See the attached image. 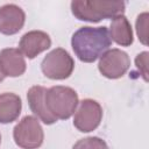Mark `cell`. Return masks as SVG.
I'll return each instance as SVG.
<instances>
[{
    "instance_id": "6da1fadb",
    "label": "cell",
    "mask_w": 149,
    "mask_h": 149,
    "mask_svg": "<svg viewBox=\"0 0 149 149\" xmlns=\"http://www.w3.org/2000/svg\"><path fill=\"white\" fill-rule=\"evenodd\" d=\"M112 44L108 28L80 27L71 37V47L77 58L84 63H93L108 50Z\"/></svg>"
},
{
    "instance_id": "7a4b0ae2",
    "label": "cell",
    "mask_w": 149,
    "mask_h": 149,
    "mask_svg": "<svg viewBox=\"0 0 149 149\" xmlns=\"http://www.w3.org/2000/svg\"><path fill=\"white\" fill-rule=\"evenodd\" d=\"M126 3L123 1H98V0H73L71 12L79 21L97 23L105 19H113L123 15Z\"/></svg>"
},
{
    "instance_id": "3957f363",
    "label": "cell",
    "mask_w": 149,
    "mask_h": 149,
    "mask_svg": "<svg viewBox=\"0 0 149 149\" xmlns=\"http://www.w3.org/2000/svg\"><path fill=\"white\" fill-rule=\"evenodd\" d=\"M45 104L49 112L57 120H68L74 114L79 99L72 87L56 85L47 90Z\"/></svg>"
},
{
    "instance_id": "277c9868",
    "label": "cell",
    "mask_w": 149,
    "mask_h": 149,
    "mask_svg": "<svg viewBox=\"0 0 149 149\" xmlns=\"http://www.w3.org/2000/svg\"><path fill=\"white\" fill-rule=\"evenodd\" d=\"M13 139L21 149H37L43 144L44 132L34 115L23 116L13 128Z\"/></svg>"
},
{
    "instance_id": "5b68a950",
    "label": "cell",
    "mask_w": 149,
    "mask_h": 149,
    "mask_svg": "<svg viewBox=\"0 0 149 149\" xmlns=\"http://www.w3.org/2000/svg\"><path fill=\"white\" fill-rule=\"evenodd\" d=\"M41 70L49 79L64 80L72 74L74 70V61L65 49L56 48L42 59Z\"/></svg>"
},
{
    "instance_id": "8992f818",
    "label": "cell",
    "mask_w": 149,
    "mask_h": 149,
    "mask_svg": "<svg viewBox=\"0 0 149 149\" xmlns=\"http://www.w3.org/2000/svg\"><path fill=\"white\" fill-rule=\"evenodd\" d=\"M102 120V107L93 99H83L79 101L74 116L73 126L81 133H90L97 129Z\"/></svg>"
},
{
    "instance_id": "52a82bcc",
    "label": "cell",
    "mask_w": 149,
    "mask_h": 149,
    "mask_svg": "<svg viewBox=\"0 0 149 149\" xmlns=\"http://www.w3.org/2000/svg\"><path fill=\"white\" fill-rule=\"evenodd\" d=\"M130 68L128 54L121 49L113 48L101 55L98 63L99 72L108 79H119L126 74Z\"/></svg>"
},
{
    "instance_id": "ba28073f",
    "label": "cell",
    "mask_w": 149,
    "mask_h": 149,
    "mask_svg": "<svg viewBox=\"0 0 149 149\" xmlns=\"http://www.w3.org/2000/svg\"><path fill=\"white\" fill-rule=\"evenodd\" d=\"M51 47L50 36L43 30H30L23 34L19 42V50L28 59H34Z\"/></svg>"
},
{
    "instance_id": "9c48e42d",
    "label": "cell",
    "mask_w": 149,
    "mask_h": 149,
    "mask_svg": "<svg viewBox=\"0 0 149 149\" xmlns=\"http://www.w3.org/2000/svg\"><path fill=\"white\" fill-rule=\"evenodd\" d=\"M26 22L23 9L15 3H6L0 7V34L14 35L19 33Z\"/></svg>"
},
{
    "instance_id": "30bf717a",
    "label": "cell",
    "mask_w": 149,
    "mask_h": 149,
    "mask_svg": "<svg viewBox=\"0 0 149 149\" xmlns=\"http://www.w3.org/2000/svg\"><path fill=\"white\" fill-rule=\"evenodd\" d=\"M47 90L44 86L34 85L27 92V100L30 111L41 120L44 125H54L57 122V119L49 112L45 104V93Z\"/></svg>"
},
{
    "instance_id": "8fae6325",
    "label": "cell",
    "mask_w": 149,
    "mask_h": 149,
    "mask_svg": "<svg viewBox=\"0 0 149 149\" xmlns=\"http://www.w3.org/2000/svg\"><path fill=\"white\" fill-rule=\"evenodd\" d=\"M24 56L17 48H5L0 50V70L5 77H20L26 72Z\"/></svg>"
},
{
    "instance_id": "7c38bea8",
    "label": "cell",
    "mask_w": 149,
    "mask_h": 149,
    "mask_svg": "<svg viewBox=\"0 0 149 149\" xmlns=\"http://www.w3.org/2000/svg\"><path fill=\"white\" fill-rule=\"evenodd\" d=\"M108 31L111 40L115 42L118 45L129 47L134 42L132 24L125 15H118L113 17Z\"/></svg>"
},
{
    "instance_id": "4fadbf2b",
    "label": "cell",
    "mask_w": 149,
    "mask_h": 149,
    "mask_svg": "<svg viewBox=\"0 0 149 149\" xmlns=\"http://www.w3.org/2000/svg\"><path fill=\"white\" fill-rule=\"evenodd\" d=\"M22 100L13 92L0 93V123L7 125L15 121L21 114Z\"/></svg>"
},
{
    "instance_id": "5bb4252c",
    "label": "cell",
    "mask_w": 149,
    "mask_h": 149,
    "mask_svg": "<svg viewBox=\"0 0 149 149\" xmlns=\"http://www.w3.org/2000/svg\"><path fill=\"white\" fill-rule=\"evenodd\" d=\"M72 149H108L107 143L98 136H88L78 140Z\"/></svg>"
},
{
    "instance_id": "9a60e30c",
    "label": "cell",
    "mask_w": 149,
    "mask_h": 149,
    "mask_svg": "<svg viewBox=\"0 0 149 149\" xmlns=\"http://www.w3.org/2000/svg\"><path fill=\"white\" fill-rule=\"evenodd\" d=\"M148 19H149L148 12H143V13L137 15L136 22H135L137 37L143 45L148 44V42H147V38H148Z\"/></svg>"
},
{
    "instance_id": "2e32d148",
    "label": "cell",
    "mask_w": 149,
    "mask_h": 149,
    "mask_svg": "<svg viewBox=\"0 0 149 149\" xmlns=\"http://www.w3.org/2000/svg\"><path fill=\"white\" fill-rule=\"evenodd\" d=\"M148 51H142L135 57V65L144 81H148Z\"/></svg>"
},
{
    "instance_id": "e0dca14e",
    "label": "cell",
    "mask_w": 149,
    "mask_h": 149,
    "mask_svg": "<svg viewBox=\"0 0 149 149\" xmlns=\"http://www.w3.org/2000/svg\"><path fill=\"white\" fill-rule=\"evenodd\" d=\"M3 79H5V76H3V73H2V72H1V70H0V83H1Z\"/></svg>"
},
{
    "instance_id": "ac0fdd59",
    "label": "cell",
    "mask_w": 149,
    "mask_h": 149,
    "mask_svg": "<svg viewBox=\"0 0 149 149\" xmlns=\"http://www.w3.org/2000/svg\"><path fill=\"white\" fill-rule=\"evenodd\" d=\"M0 143H1V134H0Z\"/></svg>"
}]
</instances>
